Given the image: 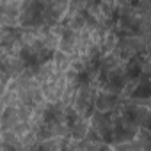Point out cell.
<instances>
[{"instance_id":"obj_1","label":"cell","mask_w":151,"mask_h":151,"mask_svg":"<svg viewBox=\"0 0 151 151\" xmlns=\"http://www.w3.org/2000/svg\"><path fill=\"white\" fill-rule=\"evenodd\" d=\"M59 117V109L57 107H50L48 110H46V114H45V121L46 123H50V121H53V119H57Z\"/></svg>"}]
</instances>
